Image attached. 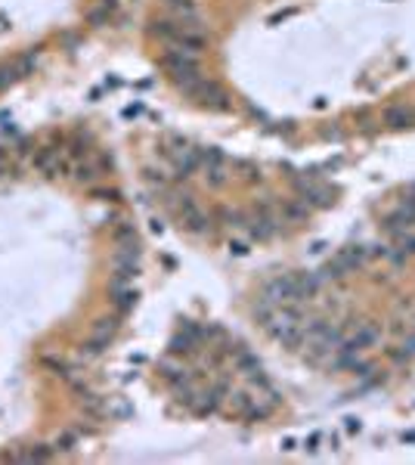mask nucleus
Wrapping results in <instances>:
<instances>
[{
	"label": "nucleus",
	"mask_w": 415,
	"mask_h": 465,
	"mask_svg": "<svg viewBox=\"0 0 415 465\" xmlns=\"http://www.w3.org/2000/svg\"><path fill=\"white\" fill-rule=\"evenodd\" d=\"M161 65H164V72L171 74V81L180 87V90H189L192 84H198V81L204 78L202 74V65H198V59L192 53H183V50H173L167 47L164 56H161Z\"/></svg>",
	"instance_id": "nucleus-1"
},
{
	"label": "nucleus",
	"mask_w": 415,
	"mask_h": 465,
	"mask_svg": "<svg viewBox=\"0 0 415 465\" xmlns=\"http://www.w3.org/2000/svg\"><path fill=\"white\" fill-rule=\"evenodd\" d=\"M378 341H381V326H375V322H359L357 332L341 341L334 353H338V357H353V353H363V351H369V347H375Z\"/></svg>",
	"instance_id": "nucleus-2"
},
{
	"label": "nucleus",
	"mask_w": 415,
	"mask_h": 465,
	"mask_svg": "<svg viewBox=\"0 0 415 465\" xmlns=\"http://www.w3.org/2000/svg\"><path fill=\"white\" fill-rule=\"evenodd\" d=\"M192 99L195 103H202V105H208V109H217V112H226L229 109V96H226V90H223L217 81H208V78H202L198 84H192L189 90Z\"/></svg>",
	"instance_id": "nucleus-3"
},
{
	"label": "nucleus",
	"mask_w": 415,
	"mask_h": 465,
	"mask_svg": "<svg viewBox=\"0 0 415 465\" xmlns=\"http://www.w3.org/2000/svg\"><path fill=\"white\" fill-rule=\"evenodd\" d=\"M177 208H180V223H183L189 233H208V229H211V214L192 196L180 198Z\"/></svg>",
	"instance_id": "nucleus-4"
},
{
	"label": "nucleus",
	"mask_w": 415,
	"mask_h": 465,
	"mask_svg": "<svg viewBox=\"0 0 415 465\" xmlns=\"http://www.w3.org/2000/svg\"><path fill=\"white\" fill-rule=\"evenodd\" d=\"M260 301L276 304V307H279V304H301V295H297L295 276H276V279H270Z\"/></svg>",
	"instance_id": "nucleus-5"
},
{
	"label": "nucleus",
	"mask_w": 415,
	"mask_h": 465,
	"mask_svg": "<svg viewBox=\"0 0 415 465\" xmlns=\"http://www.w3.org/2000/svg\"><path fill=\"white\" fill-rule=\"evenodd\" d=\"M381 121H384V127L387 130H406V127H412L415 124V112L409 109V105H403V103H394V105H387V109L381 112Z\"/></svg>",
	"instance_id": "nucleus-6"
},
{
	"label": "nucleus",
	"mask_w": 415,
	"mask_h": 465,
	"mask_svg": "<svg viewBox=\"0 0 415 465\" xmlns=\"http://www.w3.org/2000/svg\"><path fill=\"white\" fill-rule=\"evenodd\" d=\"M173 167H177V177H192V174L202 167L198 149H177V152H173Z\"/></svg>",
	"instance_id": "nucleus-7"
},
{
	"label": "nucleus",
	"mask_w": 415,
	"mask_h": 465,
	"mask_svg": "<svg viewBox=\"0 0 415 465\" xmlns=\"http://www.w3.org/2000/svg\"><path fill=\"white\" fill-rule=\"evenodd\" d=\"M279 217L288 223H307L310 217V205H304L301 198H285L282 205H279Z\"/></svg>",
	"instance_id": "nucleus-8"
},
{
	"label": "nucleus",
	"mask_w": 415,
	"mask_h": 465,
	"mask_svg": "<svg viewBox=\"0 0 415 465\" xmlns=\"http://www.w3.org/2000/svg\"><path fill=\"white\" fill-rule=\"evenodd\" d=\"M334 258L344 264V270L347 273H357V270H363V264H365V248H359V245H344V248H338V254Z\"/></svg>",
	"instance_id": "nucleus-9"
},
{
	"label": "nucleus",
	"mask_w": 415,
	"mask_h": 465,
	"mask_svg": "<svg viewBox=\"0 0 415 465\" xmlns=\"http://www.w3.org/2000/svg\"><path fill=\"white\" fill-rule=\"evenodd\" d=\"M202 167H204V183H208L211 189H223V186L229 183L226 161H211V165H202Z\"/></svg>",
	"instance_id": "nucleus-10"
},
{
	"label": "nucleus",
	"mask_w": 415,
	"mask_h": 465,
	"mask_svg": "<svg viewBox=\"0 0 415 465\" xmlns=\"http://www.w3.org/2000/svg\"><path fill=\"white\" fill-rule=\"evenodd\" d=\"M115 332H118V316H103V320H96V322H93L90 338L103 341V344L109 347V341L115 338Z\"/></svg>",
	"instance_id": "nucleus-11"
},
{
	"label": "nucleus",
	"mask_w": 415,
	"mask_h": 465,
	"mask_svg": "<svg viewBox=\"0 0 415 465\" xmlns=\"http://www.w3.org/2000/svg\"><path fill=\"white\" fill-rule=\"evenodd\" d=\"M295 282H297V295H301V301H310V298L319 295L322 279H319V276H313V273H297Z\"/></svg>",
	"instance_id": "nucleus-12"
},
{
	"label": "nucleus",
	"mask_w": 415,
	"mask_h": 465,
	"mask_svg": "<svg viewBox=\"0 0 415 465\" xmlns=\"http://www.w3.org/2000/svg\"><path fill=\"white\" fill-rule=\"evenodd\" d=\"M301 202L304 205H319V208H326L328 202H332V192L326 189V186H313V183H304V189H301Z\"/></svg>",
	"instance_id": "nucleus-13"
},
{
	"label": "nucleus",
	"mask_w": 415,
	"mask_h": 465,
	"mask_svg": "<svg viewBox=\"0 0 415 465\" xmlns=\"http://www.w3.org/2000/svg\"><path fill=\"white\" fill-rule=\"evenodd\" d=\"M167 6H171L173 12L180 16V22H186V25H198V10H195V3L192 0H164Z\"/></svg>",
	"instance_id": "nucleus-14"
},
{
	"label": "nucleus",
	"mask_w": 415,
	"mask_h": 465,
	"mask_svg": "<svg viewBox=\"0 0 415 465\" xmlns=\"http://www.w3.org/2000/svg\"><path fill=\"white\" fill-rule=\"evenodd\" d=\"M115 10H118V0H99V3L87 12V22H90V25H105Z\"/></svg>",
	"instance_id": "nucleus-15"
},
{
	"label": "nucleus",
	"mask_w": 415,
	"mask_h": 465,
	"mask_svg": "<svg viewBox=\"0 0 415 465\" xmlns=\"http://www.w3.org/2000/svg\"><path fill=\"white\" fill-rule=\"evenodd\" d=\"M235 372H242V375H254V372H260V360L254 357L251 351H235Z\"/></svg>",
	"instance_id": "nucleus-16"
},
{
	"label": "nucleus",
	"mask_w": 415,
	"mask_h": 465,
	"mask_svg": "<svg viewBox=\"0 0 415 465\" xmlns=\"http://www.w3.org/2000/svg\"><path fill=\"white\" fill-rule=\"evenodd\" d=\"M111 301H115V307H118V313H127V310H134V304H136V291L134 289H115L111 291Z\"/></svg>",
	"instance_id": "nucleus-17"
},
{
	"label": "nucleus",
	"mask_w": 415,
	"mask_h": 465,
	"mask_svg": "<svg viewBox=\"0 0 415 465\" xmlns=\"http://www.w3.org/2000/svg\"><path fill=\"white\" fill-rule=\"evenodd\" d=\"M72 171H74V180H78V183H93V180L99 177V167L93 165L90 158H87V161H78Z\"/></svg>",
	"instance_id": "nucleus-18"
},
{
	"label": "nucleus",
	"mask_w": 415,
	"mask_h": 465,
	"mask_svg": "<svg viewBox=\"0 0 415 465\" xmlns=\"http://www.w3.org/2000/svg\"><path fill=\"white\" fill-rule=\"evenodd\" d=\"M344 276H347V270H344V264H341L338 258L328 260V264L319 270V279H322V282H328V279H344Z\"/></svg>",
	"instance_id": "nucleus-19"
},
{
	"label": "nucleus",
	"mask_w": 415,
	"mask_h": 465,
	"mask_svg": "<svg viewBox=\"0 0 415 465\" xmlns=\"http://www.w3.org/2000/svg\"><path fill=\"white\" fill-rule=\"evenodd\" d=\"M396 251H400L403 258L415 254V233H412V229H409V233H400V236H396Z\"/></svg>",
	"instance_id": "nucleus-20"
},
{
	"label": "nucleus",
	"mask_w": 415,
	"mask_h": 465,
	"mask_svg": "<svg viewBox=\"0 0 415 465\" xmlns=\"http://www.w3.org/2000/svg\"><path fill=\"white\" fill-rule=\"evenodd\" d=\"M34 62H37V56H34V53H25L22 59L12 62V65H16V72H19V78H25V74L34 72Z\"/></svg>",
	"instance_id": "nucleus-21"
},
{
	"label": "nucleus",
	"mask_w": 415,
	"mask_h": 465,
	"mask_svg": "<svg viewBox=\"0 0 415 465\" xmlns=\"http://www.w3.org/2000/svg\"><path fill=\"white\" fill-rule=\"evenodd\" d=\"M115 242H127V239H136V229H134V223H127V220H121L115 227Z\"/></svg>",
	"instance_id": "nucleus-22"
},
{
	"label": "nucleus",
	"mask_w": 415,
	"mask_h": 465,
	"mask_svg": "<svg viewBox=\"0 0 415 465\" xmlns=\"http://www.w3.org/2000/svg\"><path fill=\"white\" fill-rule=\"evenodd\" d=\"M16 78H19L16 65H0V90H6V87H10Z\"/></svg>",
	"instance_id": "nucleus-23"
},
{
	"label": "nucleus",
	"mask_w": 415,
	"mask_h": 465,
	"mask_svg": "<svg viewBox=\"0 0 415 465\" xmlns=\"http://www.w3.org/2000/svg\"><path fill=\"white\" fill-rule=\"evenodd\" d=\"M400 347H403V351L409 353V357H412V353H415V332H412V335H406V338H403V344H400Z\"/></svg>",
	"instance_id": "nucleus-24"
},
{
	"label": "nucleus",
	"mask_w": 415,
	"mask_h": 465,
	"mask_svg": "<svg viewBox=\"0 0 415 465\" xmlns=\"http://www.w3.org/2000/svg\"><path fill=\"white\" fill-rule=\"evenodd\" d=\"M72 444H74L72 434H62V437L56 440V446H59V450H72Z\"/></svg>",
	"instance_id": "nucleus-25"
},
{
	"label": "nucleus",
	"mask_w": 415,
	"mask_h": 465,
	"mask_svg": "<svg viewBox=\"0 0 415 465\" xmlns=\"http://www.w3.org/2000/svg\"><path fill=\"white\" fill-rule=\"evenodd\" d=\"M347 431H359V419H347Z\"/></svg>",
	"instance_id": "nucleus-26"
},
{
	"label": "nucleus",
	"mask_w": 415,
	"mask_h": 465,
	"mask_svg": "<svg viewBox=\"0 0 415 465\" xmlns=\"http://www.w3.org/2000/svg\"><path fill=\"white\" fill-rule=\"evenodd\" d=\"M229 248H233V251H235V254H245V251H248V248H245V245H242V242H235V245H229Z\"/></svg>",
	"instance_id": "nucleus-27"
}]
</instances>
